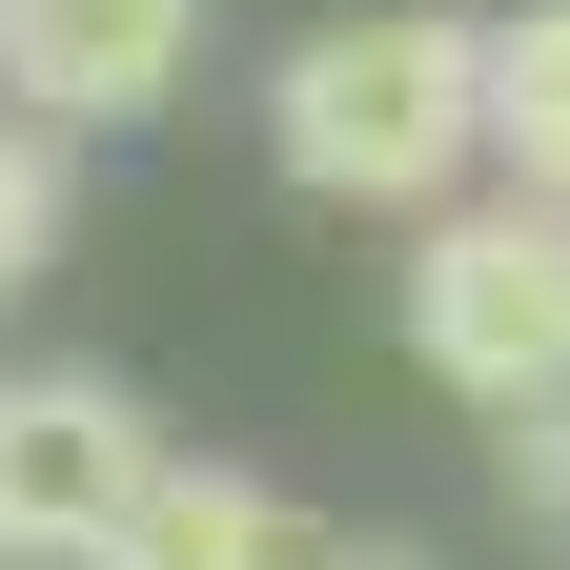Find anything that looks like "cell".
<instances>
[{"mask_svg": "<svg viewBox=\"0 0 570 570\" xmlns=\"http://www.w3.org/2000/svg\"><path fill=\"white\" fill-rule=\"evenodd\" d=\"M265 164L346 225H428L449 184H489V21H449V0L306 21L265 61Z\"/></svg>", "mask_w": 570, "mask_h": 570, "instance_id": "obj_1", "label": "cell"}, {"mask_svg": "<svg viewBox=\"0 0 570 570\" xmlns=\"http://www.w3.org/2000/svg\"><path fill=\"white\" fill-rule=\"evenodd\" d=\"M387 326H407V367L449 387L469 428L489 407H530L570 387V204H510V184H449L428 225H387Z\"/></svg>", "mask_w": 570, "mask_h": 570, "instance_id": "obj_2", "label": "cell"}, {"mask_svg": "<svg viewBox=\"0 0 570 570\" xmlns=\"http://www.w3.org/2000/svg\"><path fill=\"white\" fill-rule=\"evenodd\" d=\"M142 469H164V407L122 367H0V570H82Z\"/></svg>", "mask_w": 570, "mask_h": 570, "instance_id": "obj_3", "label": "cell"}, {"mask_svg": "<svg viewBox=\"0 0 570 570\" xmlns=\"http://www.w3.org/2000/svg\"><path fill=\"white\" fill-rule=\"evenodd\" d=\"M184 82H204V0H0V102L41 142L184 122Z\"/></svg>", "mask_w": 570, "mask_h": 570, "instance_id": "obj_4", "label": "cell"}, {"mask_svg": "<svg viewBox=\"0 0 570 570\" xmlns=\"http://www.w3.org/2000/svg\"><path fill=\"white\" fill-rule=\"evenodd\" d=\"M306 550H326V530L285 510L265 469H204V449H164V469H142V510H122L82 570H306Z\"/></svg>", "mask_w": 570, "mask_h": 570, "instance_id": "obj_5", "label": "cell"}, {"mask_svg": "<svg viewBox=\"0 0 570 570\" xmlns=\"http://www.w3.org/2000/svg\"><path fill=\"white\" fill-rule=\"evenodd\" d=\"M489 184L570 204V0H510L489 21Z\"/></svg>", "mask_w": 570, "mask_h": 570, "instance_id": "obj_6", "label": "cell"}, {"mask_svg": "<svg viewBox=\"0 0 570 570\" xmlns=\"http://www.w3.org/2000/svg\"><path fill=\"white\" fill-rule=\"evenodd\" d=\"M61 225H82V184H61V142L0 102V306H21V285L61 265Z\"/></svg>", "mask_w": 570, "mask_h": 570, "instance_id": "obj_7", "label": "cell"}, {"mask_svg": "<svg viewBox=\"0 0 570 570\" xmlns=\"http://www.w3.org/2000/svg\"><path fill=\"white\" fill-rule=\"evenodd\" d=\"M489 489H510L530 530H570V387H530V407H489Z\"/></svg>", "mask_w": 570, "mask_h": 570, "instance_id": "obj_8", "label": "cell"}, {"mask_svg": "<svg viewBox=\"0 0 570 570\" xmlns=\"http://www.w3.org/2000/svg\"><path fill=\"white\" fill-rule=\"evenodd\" d=\"M306 570H449V550H367V530H326V550H306Z\"/></svg>", "mask_w": 570, "mask_h": 570, "instance_id": "obj_9", "label": "cell"}]
</instances>
